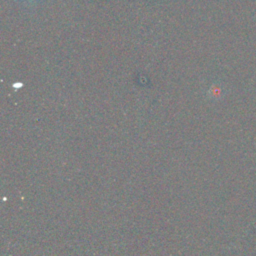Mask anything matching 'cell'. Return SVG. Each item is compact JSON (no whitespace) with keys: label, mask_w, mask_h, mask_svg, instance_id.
I'll return each instance as SVG.
<instances>
[{"label":"cell","mask_w":256,"mask_h":256,"mask_svg":"<svg viewBox=\"0 0 256 256\" xmlns=\"http://www.w3.org/2000/svg\"><path fill=\"white\" fill-rule=\"evenodd\" d=\"M12 86H13L14 89H20V88L23 87V83L22 82H15V83H13Z\"/></svg>","instance_id":"obj_1"}]
</instances>
